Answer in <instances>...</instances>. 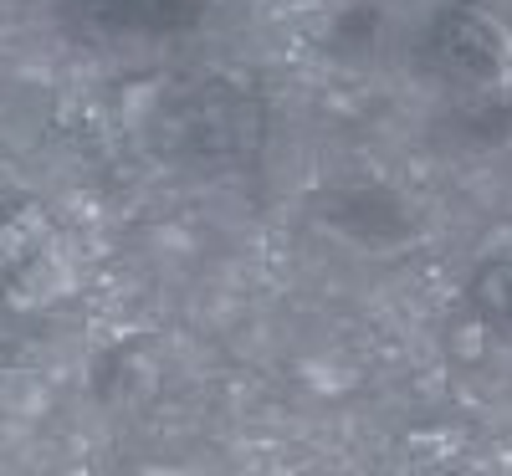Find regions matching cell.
Listing matches in <instances>:
<instances>
[{
    "mask_svg": "<svg viewBox=\"0 0 512 476\" xmlns=\"http://www.w3.org/2000/svg\"><path fill=\"white\" fill-rule=\"evenodd\" d=\"M72 287L67 241L41 205H16L0 215V292L16 308H41Z\"/></svg>",
    "mask_w": 512,
    "mask_h": 476,
    "instance_id": "6da1fadb",
    "label": "cell"
},
{
    "mask_svg": "<svg viewBox=\"0 0 512 476\" xmlns=\"http://www.w3.org/2000/svg\"><path fill=\"white\" fill-rule=\"evenodd\" d=\"M436 62L456 82L492 88L512 77V36L482 11H446L436 21Z\"/></svg>",
    "mask_w": 512,
    "mask_h": 476,
    "instance_id": "7a4b0ae2",
    "label": "cell"
}]
</instances>
